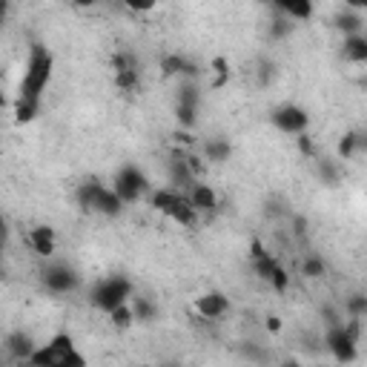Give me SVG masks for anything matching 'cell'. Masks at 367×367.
<instances>
[{"label":"cell","mask_w":367,"mask_h":367,"mask_svg":"<svg viewBox=\"0 0 367 367\" xmlns=\"http://www.w3.org/2000/svg\"><path fill=\"white\" fill-rule=\"evenodd\" d=\"M52 69H55V55L43 43L29 46V60H26V72H23V81L18 89V98L43 101V92L52 81Z\"/></svg>","instance_id":"obj_1"},{"label":"cell","mask_w":367,"mask_h":367,"mask_svg":"<svg viewBox=\"0 0 367 367\" xmlns=\"http://www.w3.org/2000/svg\"><path fill=\"white\" fill-rule=\"evenodd\" d=\"M86 356L78 350L75 339L69 333H55L46 345L35 350V356L29 359L23 367H86Z\"/></svg>","instance_id":"obj_2"},{"label":"cell","mask_w":367,"mask_h":367,"mask_svg":"<svg viewBox=\"0 0 367 367\" xmlns=\"http://www.w3.org/2000/svg\"><path fill=\"white\" fill-rule=\"evenodd\" d=\"M149 204L155 207L158 212H164L167 219H172L178 227H184V230H193V227L198 224V219H201V212L193 207L190 195L181 193V190H172V187L152 190Z\"/></svg>","instance_id":"obj_3"},{"label":"cell","mask_w":367,"mask_h":367,"mask_svg":"<svg viewBox=\"0 0 367 367\" xmlns=\"http://www.w3.org/2000/svg\"><path fill=\"white\" fill-rule=\"evenodd\" d=\"M135 296V284L127 279V275H106V279H101L95 287L89 290V304L101 313H115L118 307H124V304H130Z\"/></svg>","instance_id":"obj_4"},{"label":"cell","mask_w":367,"mask_h":367,"mask_svg":"<svg viewBox=\"0 0 367 367\" xmlns=\"http://www.w3.org/2000/svg\"><path fill=\"white\" fill-rule=\"evenodd\" d=\"M112 190L118 193V198L124 204H135V201H141L149 193V178H146V172L138 164H124L115 172Z\"/></svg>","instance_id":"obj_5"},{"label":"cell","mask_w":367,"mask_h":367,"mask_svg":"<svg viewBox=\"0 0 367 367\" xmlns=\"http://www.w3.org/2000/svg\"><path fill=\"white\" fill-rule=\"evenodd\" d=\"M41 284L52 296H69L81 287V272L69 264H46L41 270Z\"/></svg>","instance_id":"obj_6"},{"label":"cell","mask_w":367,"mask_h":367,"mask_svg":"<svg viewBox=\"0 0 367 367\" xmlns=\"http://www.w3.org/2000/svg\"><path fill=\"white\" fill-rule=\"evenodd\" d=\"M270 120H272V127L279 132L298 138V135L307 132V127H310V112L304 106H298V104H282V106H275L270 112Z\"/></svg>","instance_id":"obj_7"},{"label":"cell","mask_w":367,"mask_h":367,"mask_svg":"<svg viewBox=\"0 0 367 367\" xmlns=\"http://www.w3.org/2000/svg\"><path fill=\"white\" fill-rule=\"evenodd\" d=\"M324 345H327L330 356L335 359V364H345V367H347V364H353V361L359 359V345L347 339L345 330H342V324L324 330Z\"/></svg>","instance_id":"obj_8"},{"label":"cell","mask_w":367,"mask_h":367,"mask_svg":"<svg viewBox=\"0 0 367 367\" xmlns=\"http://www.w3.org/2000/svg\"><path fill=\"white\" fill-rule=\"evenodd\" d=\"M230 313V298L221 290H207L195 298V316L198 321H219Z\"/></svg>","instance_id":"obj_9"},{"label":"cell","mask_w":367,"mask_h":367,"mask_svg":"<svg viewBox=\"0 0 367 367\" xmlns=\"http://www.w3.org/2000/svg\"><path fill=\"white\" fill-rule=\"evenodd\" d=\"M23 244H26V247L32 250L35 256L49 258V256H55V250H57V233H55L49 224H38V227H32V230L23 233Z\"/></svg>","instance_id":"obj_10"},{"label":"cell","mask_w":367,"mask_h":367,"mask_svg":"<svg viewBox=\"0 0 367 367\" xmlns=\"http://www.w3.org/2000/svg\"><path fill=\"white\" fill-rule=\"evenodd\" d=\"M41 345H35V339H32V333H26V330H12V333H6V339H4V350H6V356L9 359H15L20 367L35 356V350H38Z\"/></svg>","instance_id":"obj_11"},{"label":"cell","mask_w":367,"mask_h":367,"mask_svg":"<svg viewBox=\"0 0 367 367\" xmlns=\"http://www.w3.org/2000/svg\"><path fill=\"white\" fill-rule=\"evenodd\" d=\"M161 75L164 78H184V81H198L201 69L193 57L178 55V52H167L161 57Z\"/></svg>","instance_id":"obj_12"},{"label":"cell","mask_w":367,"mask_h":367,"mask_svg":"<svg viewBox=\"0 0 367 367\" xmlns=\"http://www.w3.org/2000/svg\"><path fill=\"white\" fill-rule=\"evenodd\" d=\"M184 152L187 149H175L169 161H167V172H169V181H172V190H181V193H190L198 178L193 175V169L187 167V161H184Z\"/></svg>","instance_id":"obj_13"},{"label":"cell","mask_w":367,"mask_h":367,"mask_svg":"<svg viewBox=\"0 0 367 367\" xmlns=\"http://www.w3.org/2000/svg\"><path fill=\"white\" fill-rule=\"evenodd\" d=\"M250 264H253V272H256L258 279L267 284V282H270V275H272V270L279 267L282 261L264 247V241L253 238V244H250Z\"/></svg>","instance_id":"obj_14"},{"label":"cell","mask_w":367,"mask_h":367,"mask_svg":"<svg viewBox=\"0 0 367 367\" xmlns=\"http://www.w3.org/2000/svg\"><path fill=\"white\" fill-rule=\"evenodd\" d=\"M104 187H106V184H101L98 178H89V181L78 184V187H75V201H78V207H81L83 212H95V204H98Z\"/></svg>","instance_id":"obj_15"},{"label":"cell","mask_w":367,"mask_h":367,"mask_svg":"<svg viewBox=\"0 0 367 367\" xmlns=\"http://www.w3.org/2000/svg\"><path fill=\"white\" fill-rule=\"evenodd\" d=\"M275 12L284 15L293 23H307L316 15V6L310 0H282V4H275Z\"/></svg>","instance_id":"obj_16"},{"label":"cell","mask_w":367,"mask_h":367,"mask_svg":"<svg viewBox=\"0 0 367 367\" xmlns=\"http://www.w3.org/2000/svg\"><path fill=\"white\" fill-rule=\"evenodd\" d=\"M201 155H204L207 164H227L230 155H233V144L227 138H221V135L207 138L204 146H201Z\"/></svg>","instance_id":"obj_17"},{"label":"cell","mask_w":367,"mask_h":367,"mask_svg":"<svg viewBox=\"0 0 367 367\" xmlns=\"http://www.w3.org/2000/svg\"><path fill=\"white\" fill-rule=\"evenodd\" d=\"M333 26L339 29V32H342L345 38H350V35H361V32H364V18H361L359 12L342 6L339 12L333 15Z\"/></svg>","instance_id":"obj_18"},{"label":"cell","mask_w":367,"mask_h":367,"mask_svg":"<svg viewBox=\"0 0 367 367\" xmlns=\"http://www.w3.org/2000/svg\"><path fill=\"white\" fill-rule=\"evenodd\" d=\"M187 195H190V201H193V207L198 212H216L219 209V193L212 190L209 184H204V181H198Z\"/></svg>","instance_id":"obj_19"},{"label":"cell","mask_w":367,"mask_h":367,"mask_svg":"<svg viewBox=\"0 0 367 367\" xmlns=\"http://www.w3.org/2000/svg\"><path fill=\"white\" fill-rule=\"evenodd\" d=\"M342 57L347 64H367V38L361 35H350L342 41Z\"/></svg>","instance_id":"obj_20"},{"label":"cell","mask_w":367,"mask_h":367,"mask_svg":"<svg viewBox=\"0 0 367 367\" xmlns=\"http://www.w3.org/2000/svg\"><path fill=\"white\" fill-rule=\"evenodd\" d=\"M130 304H132V313H135V321H138V324H149V321H155V319H158V313H161V310H158V304L152 301L149 296H138V293H135Z\"/></svg>","instance_id":"obj_21"},{"label":"cell","mask_w":367,"mask_h":367,"mask_svg":"<svg viewBox=\"0 0 367 367\" xmlns=\"http://www.w3.org/2000/svg\"><path fill=\"white\" fill-rule=\"evenodd\" d=\"M124 207L127 204L118 198V193L112 187H104V193H101V198L95 204V212H98V216H106V219H118L120 212H124Z\"/></svg>","instance_id":"obj_22"},{"label":"cell","mask_w":367,"mask_h":367,"mask_svg":"<svg viewBox=\"0 0 367 367\" xmlns=\"http://www.w3.org/2000/svg\"><path fill=\"white\" fill-rule=\"evenodd\" d=\"M209 75H212V81H209V89H224L227 83H230V75H233V69H230V60L224 57V55H216L209 60V69H207Z\"/></svg>","instance_id":"obj_23"},{"label":"cell","mask_w":367,"mask_h":367,"mask_svg":"<svg viewBox=\"0 0 367 367\" xmlns=\"http://www.w3.org/2000/svg\"><path fill=\"white\" fill-rule=\"evenodd\" d=\"M298 272H301V279H310V282L324 279V275H327V261H324L321 256H313V253H310V256L301 258Z\"/></svg>","instance_id":"obj_24"},{"label":"cell","mask_w":367,"mask_h":367,"mask_svg":"<svg viewBox=\"0 0 367 367\" xmlns=\"http://www.w3.org/2000/svg\"><path fill=\"white\" fill-rule=\"evenodd\" d=\"M198 104H201L198 83L195 81H181V86L175 92V106H193V109H198Z\"/></svg>","instance_id":"obj_25"},{"label":"cell","mask_w":367,"mask_h":367,"mask_svg":"<svg viewBox=\"0 0 367 367\" xmlns=\"http://www.w3.org/2000/svg\"><path fill=\"white\" fill-rule=\"evenodd\" d=\"M109 69H112V75H120V72H132V69H141V64H138V57H135L132 52L120 49V52H115V55L109 57Z\"/></svg>","instance_id":"obj_26"},{"label":"cell","mask_w":367,"mask_h":367,"mask_svg":"<svg viewBox=\"0 0 367 367\" xmlns=\"http://www.w3.org/2000/svg\"><path fill=\"white\" fill-rule=\"evenodd\" d=\"M41 104L43 101H26V98H15V120L18 124H29L41 115Z\"/></svg>","instance_id":"obj_27"},{"label":"cell","mask_w":367,"mask_h":367,"mask_svg":"<svg viewBox=\"0 0 367 367\" xmlns=\"http://www.w3.org/2000/svg\"><path fill=\"white\" fill-rule=\"evenodd\" d=\"M112 83H115L118 92H127V95H132V92H141V69L112 75Z\"/></svg>","instance_id":"obj_28"},{"label":"cell","mask_w":367,"mask_h":367,"mask_svg":"<svg viewBox=\"0 0 367 367\" xmlns=\"http://www.w3.org/2000/svg\"><path fill=\"white\" fill-rule=\"evenodd\" d=\"M345 316L347 319H367V293H350L345 298Z\"/></svg>","instance_id":"obj_29"},{"label":"cell","mask_w":367,"mask_h":367,"mask_svg":"<svg viewBox=\"0 0 367 367\" xmlns=\"http://www.w3.org/2000/svg\"><path fill=\"white\" fill-rule=\"evenodd\" d=\"M293 29H296V23L287 20V18L282 15V18L270 20V26H267V38H270V41H284V38L293 35Z\"/></svg>","instance_id":"obj_30"},{"label":"cell","mask_w":367,"mask_h":367,"mask_svg":"<svg viewBox=\"0 0 367 367\" xmlns=\"http://www.w3.org/2000/svg\"><path fill=\"white\" fill-rule=\"evenodd\" d=\"M335 152H339V161H353L359 155V132H345Z\"/></svg>","instance_id":"obj_31"},{"label":"cell","mask_w":367,"mask_h":367,"mask_svg":"<svg viewBox=\"0 0 367 367\" xmlns=\"http://www.w3.org/2000/svg\"><path fill=\"white\" fill-rule=\"evenodd\" d=\"M175 120H178V130L193 132L198 127V109H193V106H175Z\"/></svg>","instance_id":"obj_32"},{"label":"cell","mask_w":367,"mask_h":367,"mask_svg":"<svg viewBox=\"0 0 367 367\" xmlns=\"http://www.w3.org/2000/svg\"><path fill=\"white\" fill-rule=\"evenodd\" d=\"M109 321H112V327H118V330H130L132 324H138V321H135V313H132V304H124V307H118L115 313H109Z\"/></svg>","instance_id":"obj_33"},{"label":"cell","mask_w":367,"mask_h":367,"mask_svg":"<svg viewBox=\"0 0 367 367\" xmlns=\"http://www.w3.org/2000/svg\"><path fill=\"white\" fill-rule=\"evenodd\" d=\"M316 169H319V178H321V184H330V187H333V184H339V178H342V172H339V164H335V161H330V158H321Z\"/></svg>","instance_id":"obj_34"},{"label":"cell","mask_w":367,"mask_h":367,"mask_svg":"<svg viewBox=\"0 0 367 367\" xmlns=\"http://www.w3.org/2000/svg\"><path fill=\"white\" fill-rule=\"evenodd\" d=\"M319 319L324 321V330L345 324V313L339 307H333V304H321V307H319Z\"/></svg>","instance_id":"obj_35"},{"label":"cell","mask_w":367,"mask_h":367,"mask_svg":"<svg viewBox=\"0 0 367 367\" xmlns=\"http://www.w3.org/2000/svg\"><path fill=\"white\" fill-rule=\"evenodd\" d=\"M275 293H279V296H284L287 290H290V272L284 270V264H279V267H275L272 270V275H270V282H267Z\"/></svg>","instance_id":"obj_36"},{"label":"cell","mask_w":367,"mask_h":367,"mask_svg":"<svg viewBox=\"0 0 367 367\" xmlns=\"http://www.w3.org/2000/svg\"><path fill=\"white\" fill-rule=\"evenodd\" d=\"M241 356L247 359V361H253V364H267V361H270V353H267L261 345H256V342L241 345Z\"/></svg>","instance_id":"obj_37"},{"label":"cell","mask_w":367,"mask_h":367,"mask_svg":"<svg viewBox=\"0 0 367 367\" xmlns=\"http://www.w3.org/2000/svg\"><path fill=\"white\" fill-rule=\"evenodd\" d=\"M342 330H345V335L350 342H361V335H364V324H361V319H347L345 324H342Z\"/></svg>","instance_id":"obj_38"},{"label":"cell","mask_w":367,"mask_h":367,"mask_svg":"<svg viewBox=\"0 0 367 367\" xmlns=\"http://www.w3.org/2000/svg\"><path fill=\"white\" fill-rule=\"evenodd\" d=\"M296 149H298L301 158H316V144H313V138L307 132L296 138Z\"/></svg>","instance_id":"obj_39"},{"label":"cell","mask_w":367,"mask_h":367,"mask_svg":"<svg viewBox=\"0 0 367 367\" xmlns=\"http://www.w3.org/2000/svg\"><path fill=\"white\" fill-rule=\"evenodd\" d=\"M272 78H275V64H272V60H264L261 69H258V83H261V86H270Z\"/></svg>","instance_id":"obj_40"},{"label":"cell","mask_w":367,"mask_h":367,"mask_svg":"<svg viewBox=\"0 0 367 367\" xmlns=\"http://www.w3.org/2000/svg\"><path fill=\"white\" fill-rule=\"evenodd\" d=\"M127 9H130V12H155L158 4H155V0H130Z\"/></svg>","instance_id":"obj_41"},{"label":"cell","mask_w":367,"mask_h":367,"mask_svg":"<svg viewBox=\"0 0 367 367\" xmlns=\"http://www.w3.org/2000/svg\"><path fill=\"white\" fill-rule=\"evenodd\" d=\"M264 327H267V333H282L284 324H282L279 316H267V319H264Z\"/></svg>","instance_id":"obj_42"},{"label":"cell","mask_w":367,"mask_h":367,"mask_svg":"<svg viewBox=\"0 0 367 367\" xmlns=\"http://www.w3.org/2000/svg\"><path fill=\"white\" fill-rule=\"evenodd\" d=\"M345 6H347V9H353V12H359V15H361V9H367V0H345Z\"/></svg>","instance_id":"obj_43"},{"label":"cell","mask_w":367,"mask_h":367,"mask_svg":"<svg viewBox=\"0 0 367 367\" xmlns=\"http://www.w3.org/2000/svg\"><path fill=\"white\" fill-rule=\"evenodd\" d=\"M275 367H304V364H301L298 359H282V361L275 364Z\"/></svg>","instance_id":"obj_44"},{"label":"cell","mask_w":367,"mask_h":367,"mask_svg":"<svg viewBox=\"0 0 367 367\" xmlns=\"http://www.w3.org/2000/svg\"><path fill=\"white\" fill-rule=\"evenodd\" d=\"M158 367H184V364H181V361H161Z\"/></svg>","instance_id":"obj_45"},{"label":"cell","mask_w":367,"mask_h":367,"mask_svg":"<svg viewBox=\"0 0 367 367\" xmlns=\"http://www.w3.org/2000/svg\"><path fill=\"white\" fill-rule=\"evenodd\" d=\"M333 367H345V364H333Z\"/></svg>","instance_id":"obj_46"},{"label":"cell","mask_w":367,"mask_h":367,"mask_svg":"<svg viewBox=\"0 0 367 367\" xmlns=\"http://www.w3.org/2000/svg\"><path fill=\"white\" fill-rule=\"evenodd\" d=\"M364 38H367V32H364Z\"/></svg>","instance_id":"obj_47"}]
</instances>
